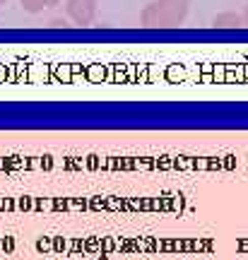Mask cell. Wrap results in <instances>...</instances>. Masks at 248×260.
<instances>
[{"instance_id":"cell-1","label":"cell","mask_w":248,"mask_h":260,"mask_svg":"<svg viewBox=\"0 0 248 260\" xmlns=\"http://www.w3.org/2000/svg\"><path fill=\"white\" fill-rule=\"evenodd\" d=\"M193 0H152L140 12V24L147 29H174L181 27L191 12Z\"/></svg>"},{"instance_id":"cell-2","label":"cell","mask_w":248,"mask_h":260,"mask_svg":"<svg viewBox=\"0 0 248 260\" xmlns=\"http://www.w3.org/2000/svg\"><path fill=\"white\" fill-rule=\"evenodd\" d=\"M99 0H65V15L77 27H89L97 19Z\"/></svg>"},{"instance_id":"cell-3","label":"cell","mask_w":248,"mask_h":260,"mask_svg":"<svg viewBox=\"0 0 248 260\" xmlns=\"http://www.w3.org/2000/svg\"><path fill=\"white\" fill-rule=\"evenodd\" d=\"M212 27L214 29H239V27H243V17L236 15V12H220V15H214V19H212Z\"/></svg>"},{"instance_id":"cell-4","label":"cell","mask_w":248,"mask_h":260,"mask_svg":"<svg viewBox=\"0 0 248 260\" xmlns=\"http://www.w3.org/2000/svg\"><path fill=\"white\" fill-rule=\"evenodd\" d=\"M19 5L24 12L29 15H39V12H46V10H53L60 5V0H19Z\"/></svg>"},{"instance_id":"cell-5","label":"cell","mask_w":248,"mask_h":260,"mask_svg":"<svg viewBox=\"0 0 248 260\" xmlns=\"http://www.w3.org/2000/svg\"><path fill=\"white\" fill-rule=\"evenodd\" d=\"M241 17H243V27H248V5H246V10H243V15H241Z\"/></svg>"},{"instance_id":"cell-6","label":"cell","mask_w":248,"mask_h":260,"mask_svg":"<svg viewBox=\"0 0 248 260\" xmlns=\"http://www.w3.org/2000/svg\"><path fill=\"white\" fill-rule=\"evenodd\" d=\"M5 3H8V0H0V8H3V5H5Z\"/></svg>"}]
</instances>
